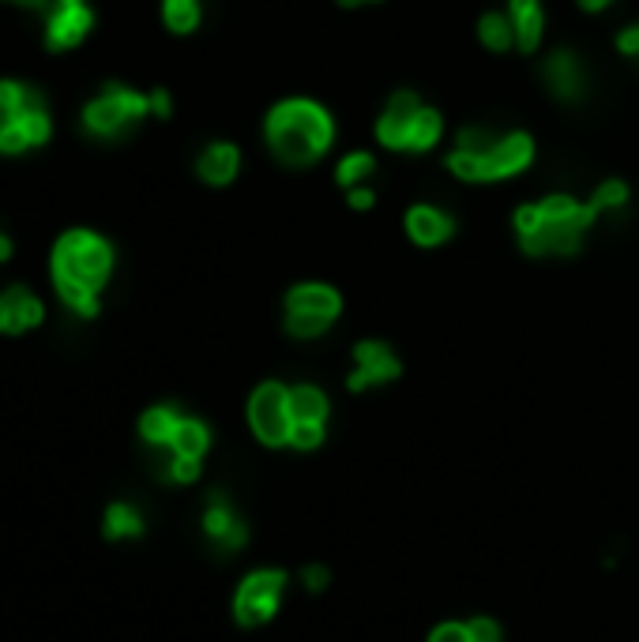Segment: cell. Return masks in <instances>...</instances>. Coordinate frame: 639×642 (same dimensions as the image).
Listing matches in <instances>:
<instances>
[{
	"label": "cell",
	"mask_w": 639,
	"mask_h": 642,
	"mask_svg": "<svg viewBox=\"0 0 639 642\" xmlns=\"http://www.w3.org/2000/svg\"><path fill=\"white\" fill-rule=\"evenodd\" d=\"M617 46H621V53L639 57V27H628V31H621V38H617Z\"/></svg>",
	"instance_id": "obj_38"
},
{
	"label": "cell",
	"mask_w": 639,
	"mask_h": 642,
	"mask_svg": "<svg viewBox=\"0 0 639 642\" xmlns=\"http://www.w3.org/2000/svg\"><path fill=\"white\" fill-rule=\"evenodd\" d=\"M238 165H241V158H238V147H230V143H214L203 151L200 158V177L208 184H230L233 177H238Z\"/></svg>",
	"instance_id": "obj_15"
},
{
	"label": "cell",
	"mask_w": 639,
	"mask_h": 642,
	"mask_svg": "<svg viewBox=\"0 0 639 642\" xmlns=\"http://www.w3.org/2000/svg\"><path fill=\"white\" fill-rule=\"evenodd\" d=\"M542 225H546L542 207H519V211H516V230H519V237H527V233L542 230Z\"/></svg>",
	"instance_id": "obj_32"
},
{
	"label": "cell",
	"mask_w": 639,
	"mask_h": 642,
	"mask_svg": "<svg viewBox=\"0 0 639 642\" xmlns=\"http://www.w3.org/2000/svg\"><path fill=\"white\" fill-rule=\"evenodd\" d=\"M208 424L203 421H192V418H181V424H177L173 432V454H184V459H203V451H208Z\"/></svg>",
	"instance_id": "obj_18"
},
{
	"label": "cell",
	"mask_w": 639,
	"mask_h": 642,
	"mask_svg": "<svg viewBox=\"0 0 639 642\" xmlns=\"http://www.w3.org/2000/svg\"><path fill=\"white\" fill-rule=\"evenodd\" d=\"M530 158H535V143H530V136H523V132L505 136V140H497L493 151L486 154L489 181H500V177H511V173L527 170Z\"/></svg>",
	"instance_id": "obj_12"
},
{
	"label": "cell",
	"mask_w": 639,
	"mask_h": 642,
	"mask_svg": "<svg viewBox=\"0 0 639 642\" xmlns=\"http://www.w3.org/2000/svg\"><path fill=\"white\" fill-rule=\"evenodd\" d=\"M579 4H583V8H587V12H598V8H606V4H609V0H579Z\"/></svg>",
	"instance_id": "obj_42"
},
{
	"label": "cell",
	"mask_w": 639,
	"mask_h": 642,
	"mask_svg": "<svg viewBox=\"0 0 639 642\" xmlns=\"http://www.w3.org/2000/svg\"><path fill=\"white\" fill-rule=\"evenodd\" d=\"M151 113L170 117V94H166V91H154V94H151Z\"/></svg>",
	"instance_id": "obj_40"
},
{
	"label": "cell",
	"mask_w": 639,
	"mask_h": 642,
	"mask_svg": "<svg viewBox=\"0 0 639 642\" xmlns=\"http://www.w3.org/2000/svg\"><path fill=\"white\" fill-rule=\"evenodd\" d=\"M511 27H516V46L523 53H535L542 42V4L538 0H511Z\"/></svg>",
	"instance_id": "obj_14"
},
{
	"label": "cell",
	"mask_w": 639,
	"mask_h": 642,
	"mask_svg": "<svg viewBox=\"0 0 639 642\" xmlns=\"http://www.w3.org/2000/svg\"><path fill=\"white\" fill-rule=\"evenodd\" d=\"M0 154H19L49 140V110L42 94L31 87L16 83V79H0Z\"/></svg>",
	"instance_id": "obj_3"
},
{
	"label": "cell",
	"mask_w": 639,
	"mask_h": 642,
	"mask_svg": "<svg viewBox=\"0 0 639 642\" xmlns=\"http://www.w3.org/2000/svg\"><path fill=\"white\" fill-rule=\"evenodd\" d=\"M282 590H287V571H274V568L252 571V575L241 582L238 598H233V616L249 628L263 624V620H271L274 609H279Z\"/></svg>",
	"instance_id": "obj_6"
},
{
	"label": "cell",
	"mask_w": 639,
	"mask_h": 642,
	"mask_svg": "<svg viewBox=\"0 0 639 642\" xmlns=\"http://www.w3.org/2000/svg\"><path fill=\"white\" fill-rule=\"evenodd\" d=\"M440 140V113L432 110H421L415 117V128H410V140H407V151H429L432 143Z\"/></svg>",
	"instance_id": "obj_23"
},
{
	"label": "cell",
	"mask_w": 639,
	"mask_h": 642,
	"mask_svg": "<svg viewBox=\"0 0 639 642\" xmlns=\"http://www.w3.org/2000/svg\"><path fill=\"white\" fill-rule=\"evenodd\" d=\"M467 628H470V639H475V642H500V624H497V620L475 616Z\"/></svg>",
	"instance_id": "obj_33"
},
{
	"label": "cell",
	"mask_w": 639,
	"mask_h": 642,
	"mask_svg": "<svg viewBox=\"0 0 639 642\" xmlns=\"http://www.w3.org/2000/svg\"><path fill=\"white\" fill-rule=\"evenodd\" d=\"M323 443V424L320 421H293V432H290V448L298 451H312Z\"/></svg>",
	"instance_id": "obj_26"
},
{
	"label": "cell",
	"mask_w": 639,
	"mask_h": 642,
	"mask_svg": "<svg viewBox=\"0 0 639 642\" xmlns=\"http://www.w3.org/2000/svg\"><path fill=\"white\" fill-rule=\"evenodd\" d=\"M301 579H304V586H309L312 594H320V590H323V586H328V582H331V571L323 568V564H309V568L301 571Z\"/></svg>",
	"instance_id": "obj_36"
},
{
	"label": "cell",
	"mask_w": 639,
	"mask_h": 642,
	"mask_svg": "<svg viewBox=\"0 0 639 642\" xmlns=\"http://www.w3.org/2000/svg\"><path fill=\"white\" fill-rule=\"evenodd\" d=\"M331 320H320V315H298V312H287V331L293 339H317V334L328 331Z\"/></svg>",
	"instance_id": "obj_27"
},
{
	"label": "cell",
	"mask_w": 639,
	"mask_h": 642,
	"mask_svg": "<svg viewBox=\"0 0 639 642\" xmlns=\"http://www.w3.org/2000/svg\"><path fill=\"white\" fill-rule=\"evenodd\" d=\"M421 113L418 98L410 91H399L391 98V106L383 110V117L377 121V140L391 151H407V140H410V128H415V117Z\"/></svg>",
	"instance_id": "obj_8"
},
{
	"label": "cell",
	"mask_w": 639,
	"mask_h": 642,
	"mask_svg": "<svg viewBox=\"0 0 639 642\" xmlns=\"http://www.w3.org/2000/svg\"><path fill=\"white\" fill-rule=\"evenodd\" d=\"M203 530H208V538L219 545L222 552H233L244 545V522L233 515V508L226 503V496H211L208 503V515H203Z\"/></svg>",
	"instance_id": "obj_11"
},
{
	"label": "cell",
	"mask_w": 639,
	"mask_h": 642,
	"mask_svg": "<svg viewBox=\"0 0 639 642\" xmlns=\"http://www.w3.org/2000/svg\"><path fill=\"white\" fill-rule=\"evenodd\" d=\"M407 233L415 237L418 244H426V249H429V244L448 241L451 222L440 211H432V207H415V211L407 214Z\"/></svg>",
	"instance_id": "obj_16"
},
{
	"label": "cell",
	"mask_w": 639,
	"mask_h": 642,
	"mask_svg": "<svg viewBox=\"0 0 639 642\" xmlns=\"http://www.w3.org/2000/svg\"><path fill=\"white\" fill-rule=\"evenodd\" d=\"M451 173L463 177V181H489V162L486 154H470V151H456L448 158Z\"/></svg>",
	"instance_id": "obj_25"
},
{
	"label": "cell",
	"mask_w": 639,
	"mask_h": 642,
	"mask_svg": "<svg viewBox=\"0 0 639 642\" xmlns=\"http://www.w3.org/2000/svg\"><path fill=\"white\" fill-rule=\"evenodd\" d=\"M12 4H23V8H38V12H61L68 4H80V0H12Z\"/></svg>",
	"instance_id": "obj_37"
},
{
	"label": "cell",
	"mask_w": 639,
	"mask_h": 642,
	"mask_svg": "<svg viewBox=\"0 0 639 642\" xmlns=\"http://www.w3.org/2000/svg\"><path fill=\"white\" fill-rule=\"evenodd\" d=\"M249 421H252V432L268 443V448L290 443V432H293L290 388H282V383H263V388H256L252 402H249Z\"/></svg>",
	"instance_id": "obj_5"
},
{
	"label": "cell",
	"mask_w": 639,
	"mask_h": 642,
	"mask_svg": "<svg viewBox=\"0 0 639 642\" xmlns=\"http://www.w3.org/2000/svg\"><path fill=\"white\" fill-rule=\"evenodd\" d=\"M628 200V189H625V184L621 181H606L602 184V189H598L595 192V207H598V211H609V207H621Z\"/></svg>",
	"instance_id": "obj_31"
},
{
	"label": "cell",
	"mask_w": 639,
	"mask_h": 642,
	"mask_svg": "<svg viewBox=\"0 0 639 642\" xmlns=\"http://www.w3.org/2000/svg\"><path fill=\"white\" fill-rule=\"evenodd\" d=\"M162 19L170 31L189 34V31H196V23H200V0H166Z\"/></svg>",
	"instance_id": "obj_21"
},
{
	"label": "cell",
	"mask_w": 639,
	"mask_h": 642,
	"mask_svg": "<svg viewBox=\"0 0 639 642\" xmlns=\"http://www.w3.org/2000/svg\"><path fill=\"white\" fill-rule=\"evenodd\" d=\"M177 424H181V418H177L170 407H154V410L143 413L140 429H143V440H147V443H154V448H170Z\"/></svg>",
	"instance_id": "obj_20"
},
{
	"label": "cell",
	"mask_w": 639,
	"mask_h": 642,
	"mask_svg": "<svg viewBox=\"0 0 639 642\" xmlns=\"http://www.w3.org/2000/svg\"><path fill=\"white\" fill-rule=\"evenodd\" d=\"M170 478L173 481H196V478H200V459H184V454H173V459H170Z\"/></svg>",
	"instance_id": "obj_34"
},
{
	"label": "cell",
	"mask_w": 639,
	"mask_h": 642,
	"mask_svg": "<svg viewBox=\"0 0 639 642\" xmlns=\"http://www.w3.org/2000/svg\"><path fill=\"white\" fill-rule=\"evenodd\" d=\"M113 252L91 230H72L57 241L53 249V282L61 301L72 312L94 315L98 312V290L110 279Z\"/></svg>",
	"instance_id": "obj_1"
},
{
	"label": "cell",
	"mask_w": 639,
	"mask_h": 642,
	"mask_svg": "<svg viewBox=\"0 0 639 642\" xmlns=\"http://www.w3.org/2000/svg\"><path fill=\"white\" fill-rule=\"evenodd\" d=\"M350 207H353V211H369V207H372V192L369 189H353L350 192Z\"/></svg>",
	"instance_id": "obj_39"
},
{
	"label": "cell",
	"mask_w": 639,
	"mask_h": 642,
	"mask_svg": "<svg viewBox=\"0 0 639 642\" xmlns=\"http://www.w3.org/2000/svg\"><path fill=\"white\" fill-rule=\"evenodd\" d=\"M342 309L339 293L328 290V285H298V290H290L287 298V312H298V315H320V320H336Z\"/></svg>",
	"instance_id": "obj_13"
},
{
	"label": "cell",
	"mask_w": 639,
	"mask_h": 642,
	"mask_svg": "<svg viewBox=\"0 0 639 642\" xmlns=\"http://www.w3.org/2000/svg\"><path fill=\"white\" fill-rule=\"evenodd\" d=\"M8 255H12V241H8V237L0 233V260H8Z\"/></svg>",
	"instance_id": "obj_41"
},
{
	"label": "cell",
	"mask_w": 639,
	"mask_h": 642,
	"mask_svg": "<svg viewBox=\"0 0 639 642\" xmlns=\"http://www.w3.org/2000/svg\"><path fill=\"white\" fill-rule=\"evenodd\" d=\"M140 530H143L140 515H136L128 503H113L110 515H106V533H110V538H136Z\"/></svg>",
	"instance_id": "obj_24"
},
{
	"label": "cell",
	"mask_w": 639,
	"mask_h": 642,
	"mask_svg": "<svg viewBox=\"0 0 639 642\" xmlns=\"http://www.w3.org/2000/svg\"><path fill=\"white\" fill-rule=\"evenodd\" d=\"M538 207H542L546 222H565V219H572V214L579 211V203L572 200V195H549V200L538 203Z\"/></svg>",
	"instance_id": "obj_30"
},
{
	"label": "cell",
	"mask_w": 639,
	"mask_h": 642,
	"mask_svg": "<svg viewBox=\"0 0 639 642\" xmlns=\"http://www.w3.org/2000/svg\"><path fill=\"white\" fill-rule=\"evenodd\" d=\"M94 27V16H91V8L83 4H68L61 8V12H53L49 16V23H46V46L49 49H72V46H80L87 31Z\"/></svg>",
	"instance_id": "obj_9"
},
{
	"label": "cell",
	"mask_w": 639,
	"mask_h": 642,
	"mask_svg": "<svg viewBox=\"0 0 639 642\" xmlns=\"http://www.w3.org/2000/svg\"><path fill=\"white\" fill-rule=\"evenodd\" d=\"M290 418L293 421H320L328 418V399H323L320 388H309V383H301V388H290Z\"/></svg>",
	"instance_id": "obj_19"
},
{
	"label": "cell",
	"mask_w": 639,
	"mask_h": 642,
	"mask_svg": "<svg viewBox=\"0 0 639 642\" xmlns=\"http://www.w3.org/2000/svg\"><path fill=\"white\" fill-rule=\"evenodd\" d=\"M143 113H151V98L128 91V87H106V94L83 110V128L91 136L110 140V136H121L132 121H140Z\"/></svg>",
	"instance_id": "obj_4"
},
{
	"label": "cell",
	"mask_w": 639,
	"mask_h": 642,
	"mask_svg": "<svg viewBox=\"0 0 639 642\" xmlns=\"http://www.w3.org/2000/svg\"><path fill=\"white\" fill-rule=\"evenodd\" d=\"M546 79H549V87L560 94V98H576L579 94V64H576V57L572 53H553L546 61Z\"/></svg>",
	"instance_id": "obj_17"
},
{
	"label": "cell",
	"mask_w": 639,
	"mask_h": 642,
	"mask_svg": "<svg viewBox=\"0 0 639 642\" xmlns=\"http://www.w3.org/2000/svg\"><path fill=\"white\" fill-rule=\"evenodd\" d=\"M369 173H372V158L369 154H350V158H342V165H339V181L342 184H358V181H366Z\"/></svg>",
	"instance_id": "obj_29"
},
{
	"label": "cell",
	"mask_w": 639,
	"mask_h": 642,
	"mask_svg": "<svg viewBox=\"0 0 639 642\" xmlns=\"http://www.w3.org/2000/svg\"><path fill=\"white\" fill-rule=\"evenodd\" d=\"M353 361H358V369H353L350 377V391H366L372 383H388L399 377L396 353L383 342H361L358 350H353Z\"/></svg>",
	"instance_id": "obj_7"
},
{
	"label": "cell",
	"mask_w": 639,
	"mask_h": 642,
	"mask_svg": "<svg viewBox=\"0 0 639 642\" xmlns=\"http://www.w3.org/2000/svg\"><path fill=\"white\" fill-rule=\"evenodd\" d=\"M478 34H481V42L489 49H497V53H505V49L516 42V27H511V19H505V16H486L478 23Z\"/></svg>",
	"instance_id": "obj_22"
},
{
	"label": "cell",
	"mask_w": 639,
	"mask_h": 642,
	"mask_svg": "<svg viewBox=\"0 0 639 642\" xmlns=\"http://www.w3.org/2000/svg\"><path fill=\"white\" fill-rule=\"evenodd\" d=\"M331 117L320 110L317 102H282L274 106L268 117V140L271 151L282 158L287 165H304L317 162V158L331 147Z\"/></svg>",
	"instance_id": "obj_2"
},
{
	"label": "cell",
	"mask_w": 639,
	"mask_h": 642,
	"mask_svg": "<svg viewBox=\"0 0 639 642\" xmlns=\"http://www.w3.org/2000/svg\"><path fill=\"white\" fill-rule=\"evenodd\" d=\"M42 323V301L31 290H8L0 293V334H19Z\"/></svg>",
	"instance_id": "obj_10"
},
{
	"label": "cell",
	"mask_w": 639,
	"mask_h": 642,
	"mask_svg": "<svg viewBox=\"0 0 639 642\" xmlns=\"http://www.w3.org/2000/svg\"><path fill=\"white\" fill-rule=\"evenodd\" d=\"M339 4H347V8H353V4H361V0H339Z\"/></svg>",
	"instance_id": "obj_43"
},
{
	"label": "cell",
	"mask_w": 639,
	"mask_h": 642,
	"mask_svg": "<svg viewBox=\"0 0 639 642\" xmlns=\"http://www.w3.org/2000/svg\"><path fill=\"white\" fill-rule=\"evenodd\" d=\"M429 642H475V639H470V628H467V624H440V628L429 635Z\"/></svg>",
	"instance_id": "obj_35"
},
{
	"label": "cell",
	"mask_w": 639,
	"mask_h": 642,
	"mask_svg": "<svg viewBox=\"0 0 639 642\" xmlns=\"http://www.w3.org/2000/svg\"><path fill=\"white\" fill-rule=\"evenodd\" d=\"M497 147V140L489 132H481V128H463L459 132V143L456 151H470V154H489Z\"/></svg>",
	"instance_id": "obj_28"
}]
</instances>
